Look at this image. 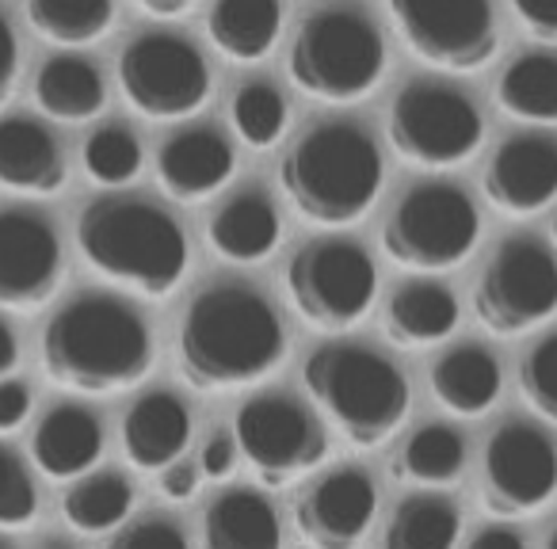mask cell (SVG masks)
Instances as JSON below:
<instances>
[{"label": "cell", "mask_w": 557, "mask_h": 549, "mask_svg": "<svg viewBox=\"0 0 557 549\" xmlns=\"http://www.w3.org/2000/svg\"><path fill=\"white\" fill-rule=\"evenodd\" d=\"M176 355L187 386L230 394L263 382L287 359V328L256 287L237 279L210 283L180 317Z\"/></svg>", "instance_id": "1"}, {"label": "cell", "mask_w": 557, "mask_h": 549, "mask_svg": "<svg viewBox=\"0 0 557 549\" xmlns=\"http://www.w3.org/2000/svg\"><path fill=\"white\" fill-rule=\"evenodd\" d=\"M42 371L73 394L108 397L138 386L153 371V333L115 295H77L42 328Z\"/></svg>", "instance_id": "2"}, {"label": "cell", "mask_w": 557, "mask_h": 549, "mask_svg": "<svg viewBox=\"0 0 557 549\" xmlns=\"http://www.w3.org/2000/svg\"><path fill=\"white\" fill-rule=\"evenodd\" d=\"M73 237L100 279L141 298L176 295L191 263L184 225L141 195H100L85 202Z\"/></svg>", "instance_id": "3"}, {"label": "cell", "mask_w": 557, "mask_h": 549, "mask_svg": "<svg viewBox=\"0 0 557 549\" xmlns=\"http://www.w3.org/2000/svg\"><path fill=\"white\" fill-rule=\"evenodd\" d=\"M386 184L379 141L356 123H321L278 161V187L295 214L321 229L356 225Z\"/></svg>", "instance_id": "4"}, {"label": "cell", "mask_w": 557, "mask_h": 549, "mask_svg": "<svg viewBox=\"0 0 557 549\" xmlns=\"http://www.w3.org/2000/svg\"><path fill=\"white\" fill-rule=\"evenodd\" d=\"M302 382L341 435L359 450H374L409 416V378L382 351L356 340H329L310 351Z\"/></svg>", "instance_id": "5"}, {"label": "cell", "mask_w": 557, "mask_h": 549, "mask_svg": "<svg viewBox=\"0 0 557 549\" xmlns=\"http://www.w3.org/2000/svg\"><path fill=\"white\" fill-rule=\"evenodd\" d=\"M287 73L310 100L356 103L386 73V42L367 12L333 4L306 16L287 54Z\"/></svg>", "instance_id": "6"}, {"label": "cell", "mask_w": 557, "mask_h": 549, "mask_svg": "<svg viewBox=\"0 0 557 549\" xmlns=\"http://www.w3.org/2000/svg\"><path fill=\"white\" fill-rule=\"evenodd\" d=\"M481 214L458 184H417L382 222V252L409 271H447L470 260Z\"/></svg>", "instance_id": "7"}, {"label": "cell", "mask_w": 557, "mask_h": 549, "mask_svg": "<svg viewBox=\"0 0 557 549\" xmlns=\"http://www.w3.org/2000/svg\"><path fill=\"white\" fill-rule=\"evenodd\" d=\"M379 295V267L356 240L321 237L302 245L287 263V298L298 317L325 333L356 328Z\"/></svg>", "instance_id": "8"}, {"label": "cell", "mask_w": 557, "mask_h": 549, "mask_svg": "<svg viewBox=\"0 0 557 549\" xmlns=\"http://www.w3.org/2000/svg\"><path fill=\"white\" fill-rule=\"evenodd\" d=\"M473 317L493 336H523L557 313V255L539 237H508L473 283Z\"/></svg>", "instance_id": "9"}, {"label": "cell", "mask_w": 557, "mask_h": 549, "mask_svg": "<svg viewBox=\"0 0 557 549\" xmlns=\"http://www.w3.org/2000/svg\"><path fill=\"white\" fill-rule=\"evenodd\" d=\"M389 146L417 169H455L485 141V123L470 96L435 80H412L389 103Z\"/></svg>", "instance_id": "10"}, {"label": "cell", "mask_w": 557, "mask_h": 549, "mask_svg": "<svg viewBox=\"0 0 557 549\" xmlns=\"http://www.w3.org/2000/svg\"><path fill=\"white\" fill-rule=\"evenodd\" d=\"M233 439L260 485L283 488L329 458V432L310 404L290 394L248 397L233 416Z\"/></svg>", "instance_id": "11"}, {"label": "cell", "mask_w": 557, "mask_h": 549, "mask_svg": "<svg viewBox=\"0 0 557 549\" xmlns=\"http://www.w3.org/2000/svg\"><path fill=\"white\" fill-rule=\"evenodd\" d=\"M119 88L138 115L176 123L210 100V65L184 35L146 32L119 54Z\"/></svg>", "instance_id": "12"}, {"label": "cell", "mask_w": 557, "mask_h": 549, "mask_svg": "<svg viewBox=\"0 0 557 549\" xmlns=\"http://www.w3.org/2000/svg\"><path fill=\"white\" fill-rule=\"evenodd\" d=\"M405 47L443 73H478L496 54L493 0H386Z\"/></svg>", "instance_id": "13"}, {"label": "cell", "mask_w": 557, "mask_h": 549, "mask_svg": "<svg viewBox=\"0 0 557 549\" xmlns=\"http://www.w3.org/2000/svg\"><path fill=\"white\" fill-rule=\"evenodd\" d=\"M557 496V442L531 420H508L485 442L481 503L500 519H527Z\"/></svg>", "instance_id": "14"}, {"label": "cell", "mask_w": 557, "mask_h": 549, "mask_svg": "<svg viewBox=\"0 0 557 549\" xmlns=\"http://www.w3.org/2000/svg\"><path fill=\"white\" fill-rule=\"evenodd\" d=\"M62 283V240L35 210H0V305L42 310Z\"/></svg>", "instance_id": "15"}, {"label": "cell", "mask_w": 557, "mask_h": 549, "mask_svg": "<svg viewBox=\"0 0 557 549\" xmlns=\"http://www.w3.org/2000/svg\"><path fill=\"white\" fill-rule=\"evenodd\" d=\"M379 511V485L363 465H341L306 485L295 500V526L313 549H359Z\"/></svg>", "instance_id": "16"}, {"label": "cell", "mask_w": 557, "mask_h": 549, "mask_svg": "<svg viewBox=\"0 0 557 549\" xmlns=\"http://www.w3.org/2000/svg\"><path fill=\"white\" fill-rule=\"evenodd\" d=\"M485 199L504 217H531L557 199V134L523 130L496 146L481 179Z\"/></svg>", "instance_id": "17"}, {"label": "cell", "mask_w": 557, "mask_h": 549, "mask_svg": "<svg viewBox=\"0 0 557 549\" xmlns=\"http://www.w3.org/2000/svg\"><path fill=\"white\" fill-rule=\"evenodd\" d=\"M237 172L230 138L214 126H184L157 153V184L176 202H207Z\"/></svg>", "instance_id": "18"}, {"label": "cell", "mask_w": 557, "mask_h": 549, "mask_svg": "<svg viewBox=\"0 0 557 549\" xmlns=\"http://www.w3.org/2000/svg\"><path fill=\"white\" fill-rule=\"evenodd\" d=\"M32 458L47 481H81L103 458V420L77 401L50 404L35 424Z\"/></svg>", "instance_id": "19"}, {"label": "cell", "mask_w": 557, "mask_h": 549, "mask_svg": "<svg viewBox=\"0 0 557 549\" xmlns=\"http://www.w3.org/2000/svg\"><path fill=\"white\" fill-rule=\"evenodd\" d=\"M70 179V164L54 130L27 115L0 118V187L50 199Z\"/></svg>", "instance_id": "20"}, {"label": "cell", "mask_w": 557, "mask_h": 549, "mask_svg": "<svg viewBox=\"0 0 557 549\" xmlns=\"http://www.w3.org/2000/svg\"><path fill=\"white\" fill-rule=\"evenodd\" d=\"M191 409L169 389L141 394L123 416V454L134 470L157 473L180 462L191 442Z\"/></svg>", "instance_id": "21"}, {"label": "cell", "mask_w": 557, "mask_h": 549, "mask_svg": "<svg viewBox=\"0 0 557 549\" xmlns=\"http://www.w3.org/2000/svg\"><path fill=\"white\" fill-rule=\"evenodd\" d=\"M428 386H432L435 401L447 412H455L462 420H478L504 394L500 359L485 344H458V348L443 351L435 359L432 374H428Z\"/></svg>", "instance_id": "22"}, {"label": "cell", "mask_w": 557, "mask_h": 549, "mask_svg": "<svg viewBox=\"0 0 557 549\" xmlns=\"http://www.w3.org/2000/svg\"><path fill=\"white\" fill-rule=\"evenodd\" d=\"M278 237H283L278 210L260 187L230 195L207 225L210 248L230 263H263L278 248Z\"/></svg>", "instance_id": "23"}, {"label": "cell", "mask_w": 557, "mask_h": 549, "mask_svg": "<svg viewBox=\"0 0 557 549\" xmlns=\"http://www.w3.org/2000/svg\"><path fill=\"white\" fill-rule=\"evenodd\" d=\"M202 549H283L278 511L260 488H225L207 503Z\"/></svg>", "instance_id": "24"}, {"label": "cell", "mask_w": 557, "mask_h": 549, "mask_svg": "<svg viewBox=\"0 0 557 549\" xmlns=\"http://www.w3.org/2000/svg\"><path fill=\"white\" fill-rule=\"evenodd\" d=\"M382 325L397 348H432L458 328V298L435 279H409L389 295Z\"/></svg>", "instance_id": "25"}, {"label": "cell", "mask_w": 557, "mask_h": 549, "mask_svg": "<svg viewBox=\"0 0 557 549\" xmlns=\"http://www.w3.org/2000/svg\"><path fill=\"white\" fill-rule=\"evenodd\" d=\"M283 27V0H214L207 16V35L222 58L252 65L275 50Z\"/></svg>", "instance_id": "26"}, {"label": "cell", "mask_w": 557, "mask_h": 549, "mask_svg": "<svg viewBox=\"0 0 557 549\" xmlns=\"http://www.w3.org/2000/svg\"><path fill=\"white\" fill-rule=\"evenodd\" d=\"M35 103L58 123H88L108 108L103 73L88 58H50L35 77Z\"/></svg>", "instance_id": "27"}, {"label": "cell", "mask_w": 557, "mask_h": 549, "mask_svg": "<svg viewBox=\"0 0 557 549\" xmlns=\"http://www.w3.org/2000/svg\"><path fill=\"white\" fill-rule=\"evenodd\" d=\"M462 519L450 496L412 492L394 503L371 549H455Z\"/></svg>", "instance_id": "28"}, {"label": "cell", "mask_w": 557, "mask_h": 549, "mask_svg": "<svg viewBox=\"0 0 557 549\" xmlns=\"http://www.w3.org/2000/svg\"><path fill=\"white\" fill-rule=\"evenodd\" d=\"M496 100L511 118L557 126V54H546V50L519 54L500 73Z\"/></svg>", "instance_id": "29"}, {"label": "cell", "mask_w": 557, "mask_h": 549, "mask_svg": "<svg viewBox=\"0 0 557 549\" xmlns=\"http://www.w3.org/2000/svg\"><path fill=\"white\" fill-rule=\"evenodd\" d=\"M134 508V485L115 470L85 473L65 488L62 496V515L77 534H108L126 523Z\"/></svg>", "instance_id": "30"}, {"label": "cell", "mask_w": 557, "mask_h": 549, "mask_svg": "<svg viewBox=\"0 0 557 549\" xmlns=\"http://www.w3.org/2000/svg\"><path fill=\"white\" fill-rule=\"evenodd\" d=\"M27 24L58 47H88L115 24V0H27Z\"/></svg>", "instance_id": "31"}, {"label": "cell", "mask_w": 557, "mask_h": 549, "mask_svg": "<svg viewBox=\"0 0 557 549\" xmlns=\"http://www.w3.org/2000/svg\"><path fill=\"white\" fill-rule=\"evenodd\" d=\"M466 465V439L450 424H424L405 439L394 462V477L412 485H447Z\"/></svg>", "instance_id": "32"}, {"label": "cell", "mask_w": 557, "mask_h": 549, "mask_svg": "<svg viewBox=\"0 0 557 549\" xmlns=\"http://www.w3.org/2000/svg\"><path fill=\"white\" fill-rule=\"evenodd\" d=\"M230 118L240 141H248L252 149H271L287 130V100L268 80H248L233 96Z\"/></svg>", "instance_id": "33"}, {"label": "cell", "mask_w": 557, "mask_h": 549, "mask_svg": "<svg viewBox=\"0 0 557 549\" xmlns=\"http://www.w3.org/2000/svg\"><path fill=\"white\" fill-rule=\"evenodd\" d=\"M81 161L96 184H131L141 172V141L126 126H100L81 146Z\"/></svg>", "instance_id": "34"}, {"label": "cell", "mask_w": 557, "mask_h": 549, "mask_svg": "<svg viewBox=\"0 0 557 549\" xmlns=\"http://www.w3.org/2000/svg\"><path fill=\"white\" fill-rule=\"evenodd\" d=\"M519 394L542 420L557 424V333L534 340L519 359Z\"/></svg>", "instance_id": "35"}, {"label": "cell", "mask_w": 557, "mask_h": 549, "mask_svg": "<svg viewBox=\"0 0 557 549\" xmlns=\"http://www.w3.org/2000/svg\"><path fill=\"white\" fill-rule=\"evenodd\" d=\"M39 515V488L27 462L12 447H0V531H24Z\"/></svg>", "instance_id": "36"}, {"label": "cell", "mask_w": 557, "mask_h": 549, "mask_svg": "<svg viewBox=\"0 0 557 549\" xmlns=\"http://www.w3.org/2000/svg\"><path fill=\"white\" fill-rule=\"evenodd\" d=\"M108 549H191V546H187V534L180 523H172L164 515H146L138 523L123 526L111 538Z\"/></svg>", "instance_id": "37"}, {"label": "cell", "mask_w": 557, "mask_h": 549, "mask_svg": "<svg viewBox=\"0 0 557 549\" xmlns=\"http://www.w3.org/2000/svg\"><path fill=\"white\" fill-rule=\"evenodd\" d=\"M237 458H240L237 439H233V435H225V432H214L207 442H202V454H199L202 477H210V481L233 477V470H237Z\"/></svg>", "instance_id": "38"}, {"label": "cell", "mask_w": 557, "mask_h": 549, "mask_svg": "<svg viewBox=\"0 0 557 549\" xmlns=\"http://www.w3.org/2000/svg\"><path fill=\"white\" fill-rule=\"evenodd\" d=\"M511 12L531 39L557 42V0H511Z\"/></svg>", "instance_id": "39"}, {"label": "cell", "mask_w": 557, "mask_h": 549, "mask_svg": "<svg viewBox=\"0 0 557 549\" xmlns=\"http://www.w3.org/2000/svg\"><path fill=\"white\" fill-rule=\"evenodd\" d=\"M32 416V389L16 378H0V435L16 432Z\"/></svg>", "instance_id": "40"}, {"label": "cell", "mask_w": 557, "mask_h": 549, "mask_svg": "<svg viewBox=\"0 0 557 549\" xmlns=\"http://www.w3.org/2000/svg\"><path fill=\"white\" fill-rule=\"evenodd\" d=\"M16 77H20V42H16V32H12L9 16L0 12V108L9 103L12 88H16Z\"/></svg>", "instance_id": "41"}, {"label": "cell", "mask_w": 557, "mask_h": 549, "mask_svg": "<svg viewBox=\"0 0 557 549\" xmlns=\"http://www.w3.org/2000/svg\"><path fill=\"white\" fill-rule=\"evenodd\" d=\"M199 477H202V470L195 462H172L169 470H161V496L164 500H172V503H180V500H191L195 492H199Z\"/></svg>", "instance_id": "42"}, {"label": "cell", "mask_w": 557, "mask_h": 549, "mask_svg": "<svg viewBox=\"0 0 557 549\" xmlns=\"http://www.w3.org/2000/svg\"><path fill=\"white\" fill-rule=\"evenodd\" d=\"M466 549H527V538L511 526H485L473 534Z\"/></svg>", "instance_id": "43"}, {"label": "cell", "mask_w": 557, "mask_h": 549, "mask_svg": "<svg viewBox=\"0 0 557 549\" xmlns=\"http://www.w3.org/2000/svg\"><path fill=\"white\" fill-rule=\"evenodd\" d=\"M20 363V340L16 333L9 328V321L0 317V378H9Z\"/></svg>", "instance_id": "44"}, {"label": "cell", "mask_w": 557, "mask_h": 549, "mask_svg": "<svg viewBox=\"0 0 557 549\" xmlns=\"http://www.w3.org/2000/svg\"><path fill=\"white\" fill-rule=\"evenodd\" d=\"M146 16H157V20H176L184 16L187 9H191L195 0H134Z\"/></svg>", "instance_id": "45"}, {"label": "cell", "mask_w": 557, "mask_h": 549, "mask_svg": "<svg viewBox=\"0 0 557 549\" xmlns=\"http://www.w3.org/2000/svg\"><path fill=\"white\" fill-rule=\"evenodd\" d=\"M542 549H557V526H554V531L546 534V546H542Z\"/></svg>", "instance_id": "46"}, {"label": "cell", "mask_w": 557, "mask_h": 549, "mask_svg": "<svg viewBox=\"0 0 557 549\" xmlns=\"http://www.w3.org/2000/svg\"><path fill=\"white\" fill-rule=\"evenodd\" d=\"M554 245H557V214H554Z\"/></svg>", "instance_id": "47"}, {"label": "cell", "mask_w": 557, "mask_h": 549, "mask_svg": "<svg viewBox=\"0 0 557 549\" xmlns=\"http://www.w3.org/2000/svg\"><path fill=\"white\" fill-rule=\"evenodd\" d=\"M50 549H70V546H50Z\"/></svg>", "instance_id": "48"}, {"label": "cell", "mask_w": 557, "mask_h": 549, "mask_svg": "<svg viewBox=\"0 0 557 549\" xmlns=\"http://www.w3.org/2000/svg\"><path fill=\"white\" fill-rule=\"evenodd\" d=\"M0 549H9V546H4V541H0Z\"/></svg>", "instance_id": "49"}]
</instances>
